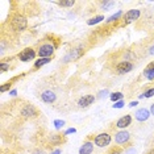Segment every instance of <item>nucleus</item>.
<instances>
[{"instance_id": "nucleus-1", "label": "nucleus", "mask_w": 154, "mask_h": 154, "mask_svg": "<svg viewBox=\"0 0 154 154\" xmlns=\"http://www.w3.org/2000/svg\"><path fill=\"white\" fill-rule=\"evenodd\" d=\"M57 48H58V42H54L53 40L49 41L48 38H45L42 42L38 45L37 54L40 58H53L54 51Z\"/></svg>"}, {"instance_id": "nucleus-2", "label": "nucleus", "mask_w": 154, "mask_h": 154, "mask_svg": "<svg viewBox=\"0 0 154 154\" xmlns=\"http://www.w3.org/2000/svg\"><path fill=\"white\" fill-rule=\"evenodd\" d=\"M11 25L16 32H23V30H25L26 26H28V20H26L25 16L17 13V15H15L11 19Z\"/></svg>"}, {"instance_id": "nucleus-3", "label": "nucleus", "mask_w": 154, "mask_h": 154, "mask_svg": "<svg viewBox=\"0 0 154 154\" xmlns=\"http://www.w3.org/2000/svg\"><path fill=\"white\" fill-rule=\"evenodd\" d=\"M140 15H141L140 9H129L128 12H125L124 15H122L121 20H120V26H127L129 24L134 23L140 17Z\"/></svg>"}, {"instance_id": "nucleus-4", "label": "nucleus", "mask_w": 154, "mask_h": 154, "mask_svg": "<svg viewBox=\"0 0 154 154\" xmlns=\"http://www.w3.org/2000/svg\"><path fill=\"white\" fill-rule=\"evenodd\" d=\"M111 142H112V137L109 133H107V132L99 133L94 138V143H95L97 148H108Z\"/></svg>"}, {"instance_id": "nucleus-5", "label": "nucleus", "mask_w": 154, "mask_h": 154, "mask_svg": "<svg viewBox=\"0 0 154 154\" xmlns=\"http://www.w3.org/2000/svg\"><path fill=\"white\" fill-rule=\"evenodd\" d=\"M20 115L24 119H36L40 116V111L37 109L32 104H25L21 109H20Z\"/></svg>"}, {"instance_id": "nucleus-6", "label": "nucleus", "mask_w": 154, "mask_h": 154, "mask_svg": "<svg viewBox=\"0 0 154 154\" xmlns=\"http://www.w3.org/2000/svg\"><path fill=\"white\" fill-rule=\"evenodd\" d=\"M115 142L117 143V145H121L125 148V145H128L129 142H131V133L128 131H119L115 133Z\"/></svg>"}, {"instance_id": "nucleus-7", "label": "nucleus", "mask_w": 154, "mask_h": 154, "mask_svg": "<svg viewBox=\"0 0 154 154\" xmlns=\"http://www.w3.org/2000/svg\"><path fill=\"white\" fill-rule=\"evenodd\" d=\"M36 54H37V50H34L33 48H25L24 50H21L17 54V58L21 62H29L36 58Z\"/></svg>"}, {"instance_id": "nucleus-8", "label": "nucleus", "mask_w": 154, "mask_h": 154, "mask_svg": "<svg viewBox=\"0 0 154 154\" xmlns=\"http://www.w3.org/2000/svg\"><path fill=\"white\" fill-rule=\"evenodd\" d=\"M83 54H85V50H83L82 48L74 49V50H70L69 53L63 57V62H65V63H67V62H72V61H75V59L80 58Z\"/></svg>"}, {"instance_id": "nucleus-9", "label": "nucleus", "mask_w": 154, "mask_h": 154, "mask_svg": "<svg viewBox=\"0 0 154 154\" xmlns=\"http://www.w3.org/2000/svg\"><path fill=\"white\" fill-rule=\"evenodd\" d=\"M133 67H134V66H133L131 61H121L116 65V71H117V74L122 75V74H127V72H131Z\"/></svg>"}, {"instance_id": "nucleus-10", "label": "nucleus", "mask_w": 154, "mask_h": 154, "mask_svg": "<svg viewBox=\"0 0 154 154\" xmlns=\"http://www.w3.org/2000/svg\"><path fill=\"white\" fill-rule=\"evenodd\" d=\"M40 97H41V100H42L44 103L51 104V103H54V101H55V99H57V95H55L54 91L46 90V91H42V92H41Z\"/></svg>"}, {"instance_id": "nucleus-11", "label": "nucleus", "mask_w": 154, "mask_h": 154, "mask_svg": "<svg viewBox=\"0 0 154 154\" xmlns=\"http://www.w3.org/2000/svg\"><path fill=\"white\" fill-rule=\"evenodd\" d=\"M131 124H132V116H131V115H124V116H121L116 121V125H115V127L119 128V129H121V131H124V129L128 128Z\"/></svg>"}, {"instance_id": "nucleus-12", "label": "nucleus", "mask_w": 154, "mask_h": 154, "mask_svg": "<svg viewBox=\"0 0 154 154\" xmlns=\"http://www.w3.org/2000/svg\"><path fill=\"white\" fill-rule=\"evenodd\" d=\"M134 117H136V120L140 121V122L148 121L149 117H150V111L148 109V108H140V109L136 111Z\"/></svg>"}, {"instance_id": "nucleus-13", "label": "nucleus", "mask_w": 154, "mask_h": 154, "mask_svg": "<svg viewBox=\"0 0 154 154\" xmlns=\"http://www.w3.org/2000/svg\"><path fill=\"white\" fill-rule=\"evenodd\" d=\"M94 101H95V96L94 95H85L79 99L78 107L79 108H87V107H90L91 104H94Z\"/></svg>"}, {"instance_id": "nucleus-14", "label": "nucleus", "mask_w": 154, "mask_h": 154, "mask_svg": "<svg viewBox=\"0 0 154 154\" xmlns=\"http://www.w3.org/2000/svg\"><path fill=\"white\" fill-rule=\"evenodd\" d=\"M65 141H66L65 134H58V133H55V134H50V136H49V142H50L51 145H54V146L62 145Z\"/></svg>"}, {"instance_id": "nucleus-15", "label": "nucleus", "mask_w": 154, "mask_h": 154, "mask_svg": "<svg viewBox=\"0 0 154 154\" xmlns=\"http://www.w3.org/2000/svg\"><path fill=\"white\" fill-rule=\"evenodd\" d=\"M92 152H94V142L91 141H86L79 148V154H91Z\"/></svg>"}, {"instance_id": "nucleus-16", "label": "nucleus", "mask_w": 154, "mask_h": 154, "mask_svg": "<svg viewBox=\"0 0 154 154\" xmlns=\"http://www.w3.org/2000/svg\"><path fill=\"white\" fill-rule=\"evenodd\" d=\"M49 62H51V58H38L36 62H34V65H33V69L34 70H38V69H41L44 65H46L49 63Z\"/></svg>"}, {"instance_id": "nucleus-17", "label": "nucleus", "mask_w": 154, "mask_h": 154, "mask_svg": "<svg viewBox=\"0 0 154 154\" xmlns=\"http://www.w3.org/2000/svg\"><path fill=\"white\" fill-rule=\"evenodd\" d=\"M104 20V16L103 15H99V16H95V17H91L90 20H87V25H95V24H99Z\"/></svg>"}, {"instance_id": "nucleus-18", "label": "nucleus", "mask_w": 154, "mask_h": 154, "mask_svg": "<svg viewBox=\"0 0 154 154\" xmlns=\"http://www.w3.org/2000/svg\"><path fill=\"white\" fill-rule=\"evenodd\" d=\"M122 15H124V13H122V11H119L117 13L112 15V16L109 17V19L107 20V24H112V23H115V21H120L121 17H122Z\"/></svg>"}, {"instance_id": "nucleus-19", "label": "nucleus", "mask_w": 154, "mask_h": 154, "mask_svg": "<svg viewBox=\"0 0 154 154\" xmlns=\"http://www.w3.org/2000/svg\"><path fill=\"white\" fill-rule=\"evenodd\" d=\"M57 4L59 7H63V8H71V7L75 5L74 0H69V2H57Z\"/></svg>"}, {"instance_id": "nucleus-20", "label": "nucleus", "mask_w": 154, "mask_h": 154, "mask_svg": "<svg viewBox=\"0 0 154 154\" xmlns=\"http://www.w3.org/2000/svg\"><path fill=\"white\" fill-rule=\"evenodd\" d=\"M122 94L121 92H113V94H111L109 95V97H111V100L113 101V103H116V101H120V100H122Z\"/></svg>"}, {"instance_id": "nucleus-21", "label": "nucleus", "mask_w": 154, "mask_h": 154, "mask_svg": "<svg viewBox=\"0 0 154 154\" xmlns=\"http://www.w3.org/2000/svg\"><path fill=\"white\" fill-rule=\"evenodd\" d=\"M99 4L101 5V8L104 9V11H108V9L111 8V7L115 5V2H100Z\"/></svg>"}, {"instance_id": "nucleus-22", "label": "nucleus", "mask_w": 154, "mask_h": 154, "mask_svg": "<svg viewBox=\"0 0 154 154\" xmlns=\"http://www.w3.org/2000/svg\"><path fill=\"white\" fill-rule=\"evenodd\" d=\"M143 75L148 80H153L154 79V69L153 70H143Z\"/></svg>"}, {"instance_id": "nucleus-23", "label": "nucleus", "mask_w": 154, "mask_h": 154, "mask_svg": "<svg viewBox=\"0 0 154 154\" xmlns=\"http://www.w3.org/2000/svg\"><path fill=\"white\" fill-rule=\"evenodd\" d=\"M154 96V87H152V88H149V90H146L145 92L141 95V97H146V99H149V97H152Z\"/></svg>"}, {"instance_id": "nucleus-24", "label": "nucleus", "mask_w": 154, "mask_h": 154, "mask_svg": "<svg viewBox=\"0 0 154 154\" xmlns=\"http://www.w3.org/2000/svg\"><path fill=\"white\" fill-rule=\"evenodd\" d=\"M12 85H13V83H12V80H9V82H7L5 85H2V87H0V91H2V92H5L7 90H9V88H11Z\"/></svg>"}, {"instance_id": "nucleus-25", "label": "nucleus", "mask_w": 154, "mask_h": 154, "mask_svg": "<svg viewBox=\"0 0 154 154\" xmlns=\"http://www.w3.org/2000/svg\"><path fill=\"white\" fill-rule=\"evenodd\" d=\"M7 70H9V65L5 63V62H0V71H2V72H5Z\"/></svg>"}, {"instance_id": "nucleus-26", "label": "nucleus", "mask_w": 154, "mask_h": 154, "mask_svg": "<svg viewBox=\"0 0 154 154\" xmlns=\"http://www.w3.org/2000/svg\"><path fill=\"white\" fill-rule=\"evenodd\" d=\"M54 125H55V128H57V129H61L65 125V121L63 120H55L54 121Z\"/></svg>"}, {"instance_id": "nucleus-27", "label": "nucleus", "mask_w": 154, "mask_h": 154, "mask_svg": "<svg viewBox=\"0 0 154 154\" xmlns=\"http://www.w3.org/2000/svg\"><path fill=\"white\" fill-rule=\"evenodd\" d=\"M112 107H113V108H122V107H124V101H122V100L116 101V103H115Z\"/></svg>"}, {"instance_id": "nucleus-28", "label": "nucleus", "mask_w": 154, "mask_h": 154, "mask_svg": "<svg viewBox=\"0 0 154 154\" xmlns=\"http://www.w3.org/2000/svg\"><path fill=\"white\" fill-rule=\"evenodd\" d=\"M109 153H111V154H122V150L119 149V148H115V149H112Z\"/></svg>"}, {"instance_id": "nucleus-29", "label": "nucleus", "mask_w": 154, "mask_h": 154, "mask_svg": "<svg viewBox=\"0 0 154 154\" xmlns=\"http://www.w3.org/2000/svg\"><path fill=\"white\" fill-rule=\"evenodd\" d=\"M108 94H109V92H108L107 90H104V91H100V92H99V97H106V96L108 95Z\"/></svg>"}, {"instance_id": "nucleus-30", "label": "nucleus", "mask_w": 154, "mask_h": 154, "mask_svg": "<svg viewBox=\"0 0 154 154\" xmlns=\"http://www.w3.org/2000/svg\"><path fill=\"white\" fill-rule=\"evenodd\" d=\"M32 154H46V153H45V150L36 149V150H33V153H32Z\"/></svg>"}, {"instance_id": "nucleus-31", "label": "nucleus", "mask_w": 154, "mask_h": 154, "mask_svg": "<svg viewBox=\"0 0 154 154\" xmlns=\"http://www.w3.org/2000/svg\"><path fill=\"white\" fill-rule=\"evenodd\" d=\"M153 69H154V61L152 62V63H149V65L145 67V70H153Z\"/></svg>"}, {"instance_id": "nucleus-32", "label": "nucleus", "mask_w": 154, "mask_h": 154, "mask_svg": "<svg viewBox=\"0 0 154 154\" xmlns=\"http://www.w3.org/2000/svg\"><path fill=\"white\" fill-rule=\"evenodd\" d=\"M75 132H76V131H75L74 128H70V129H67V131H66L65 136H66V134H70V133H75Z\"/></svg>"}, {"instance_id": "nucleus-33", "label": "nucleus", "mask_w": 154, "mask_h": 154, "mask_svg": "<svg viewBox=\"0 0 154 154\" xmlns=\"http://www.w3.org/2000/svg\"><path fill=\"white\" fill-rule=\"evenodd\" d=\"M134 153H136V149L134 148H132V149H129V150L125 152V154H134Z\"/></svg>"}, {"instance_id": "nucleus-34", "label": "nucleus", "mask_w": 154, "mask_h": 154, "mask_svg": "<svg viewBox=\"0 0 154 154\" xmlns=\"http://www.w3.org/2000/svg\"><path fill=\"white\" fill-rule=\"evenodd\" d=\"M150 115H153V116H154V103L152 104V106H150Z\"/></svg>"}, {"instance_id": "nucleus-35", "label": "nucleus", "mask_w": 154, "mask_h": 154, "mask_svg": "<svg viewBox=\"0 0 154 154\" xmlns=\"http://www.w3.org/2000/svg\"><path fill=\"white\" fill-rule=\"evenodd\" d=\"M138 104V101H131V104H129V107H136Z\"/></svg>"}, {"instance_id": "nucleus-36", "label": "nucleus", "mask_w": 154, "mask_h": 154, "mask_svg": "<svg viewBox=\"0 0 154 154\" xmlns=\"http://www.w3.org/2000/svg\"><path fill=\"white\" fill-rule=\"evenodd\" d=\"M51 154H61V149H55L51 152Z\"/></svg>"}, {"instance_id": "nucleus-37", "label": "nucleus", "mask_w": 154, "mask_h": 154, "mask_svg": "<svg viewBox=\"0 0 154 154\" xmlns=\"http://www.w3.org/2000/svg\"><path fill=\"white\" fill-rule=\"evenodd\" d=\"M149 54L150 55H154V46H152V48L149 49Z\"/></svg>"}, {"instance_id": "nucleus-38", "label": "nucleus", "mask_w": 154, "mask_h": 154, "mask_svg": "<svg viewBox=\"0 0 154 154\" xmlns=\"http://www.w3.org/2000/svg\"><path fill=\"white\" fill-rule=\"evenodd\" d=\"M9 94H11V95H12V96H15V95H16V94H17V92H16V90H12V91H11V92H9Z\"/></svg>"}, {"instance_id": "nucleus-39", "label": "nucleus", "mask_w": 154, "mask_h": 154, "mask_svg": "<svg viewBox=\"0 0 154 154\" xmlns=\"http://www.w3.org/2000/svg\"><path fill=\"white\" fill-rule=\"evenodd\" d=\"M148 154H154V150H150V152H149Z\"/></svg>"}, {"instance_id": "nucleus-40", "label": "nucleus", "mask_w": 154, "mask_h": 154, "mask_svg": "<svg viewBox=\"0 0 154 154\" xmlns=\"http://www.w3.org/2000/svg\"><path fill=\"white\" fill-rule=\"evenodd\" d=\"M107 154H111V153H107Z\"/></svg>"}]
</instances>
